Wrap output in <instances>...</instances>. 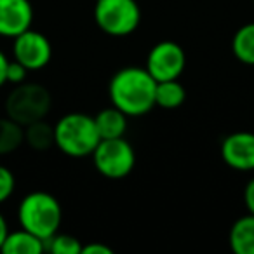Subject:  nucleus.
<instances>
[{"instance_id": "obj_10", "label": "nucleus", "mask_w": 254, "mask_h": 254, "mask_svg": "<svg viewBox=\"0 0 254 254\" xmlns=\"http://www.w3.org/2000/svg\"><path fill=\"white\" fill-rule=\"evenodd\" d=\"M225 164L237 171H254V132L239 131L228 134L221 143Z\"/></svg>"}, {"instance_id": "obj_23", "label": "nucleus", "mask_w": 254, "mask_h": 254, "mask_svg": "<svg viewBox=\"0 0 254 254\" xmlns=\"http://www.w3.org/2000/svg\"><path fill=\"white\" fill-rule=\"evenodd\" d=\"M7 66H9L7 56L0 51V87L4 84H7Z\"/></svg>"}, {"instance_id": "obj_25", "label": "nucleus", "mask_w": 254, "mask_h": 254, "mask_svg": "<svg viewBox=\"0 0 254 254\" xmlns=\"http://www.w3.org/2000/svg\"><path fill=\"white\" fill-rule=\"evenodd\" d=\"M253 2H254V0H253Z\"/></svg>"}, {"instance_id": "obj_21", "label": "nucleus", "mask_w": 254, "mask_h": 254, "mask_svg": "<svg viewBox=\"0 0 254 254\" xmlns=\"http://www.w3.org/2000/svg\"><path fill=\"white\" fill-rule=\"evenodd\" d=\"M82 254H113V249L105 244L99 242H91L82 246Z\"/></svg>"}, {"instance_id": "obj_9", "label": "nucleus", "mask_w": 254, "mask_h": 254, "mask_svg": "<svg viewBox=\"0 0 254 254\" xmlns=\"http://www.w3.org/2000/svg\"><path fill=\"white\" fill-rule=\"evenodd\" d=\"M33 7L30 0H0V37L16 39L32 28Z\"/></svg>"}, {"instance_id": "obj_17", "label": "nucleus", "mask_w": 254, "mask_h": 254, "mask_svg": "<svg viewBox=\"0 0 254 254\" xmlns=\"http://www.w3.org/2000/svg\"><path fill=\"white\" fill-rule=\"evenodd\" d=\"M25 143L33 150H49L54 145V126L46 120H37L25 126Z\"/></svg>"}, {"instance_id": "obj_12", "label": "nucleus", "mask_w": 254, "mask_h": 254, "mask_svg": "<svg viewBox=\"0 0 254 254\" xmlns=\"http://www.w3.org/2000/svg\"><path fill=\"white\" fill-rule=\"evenodd\" d=\"M46 251L42 239L33 235L32 232L21 228L18 232H9L5 242L2 244L0 253L4 254H40Z\"/></svg>"}, {"instance_id": "obj_8", "label": "nucleus", "mask_w": 254, "mask_h": 254, "mask_svg": "<svg viewBox=\"0 0 254 254\" xmlns=\"http://www.w3.org/2000/svg\"><path fill=\"white\" fill-rule=\"evenodd\" d=\"M12 53H14V60H18L32 71L40 70L49 63L53 58V47L44 33L30 28L14 39Z\"/></svg>"}, {"instance_id": "obj_6", "label": "nucleus", "mask_w": 254, "mask_h": 254, "mask_svg": "<svg viewBox=\"0 0 254 254\" xmlns=\"http://www.w3.org/2000/svg\"><path fill=\"white\" fill-rule=\"evenodd\" d=\"M94 167L108 180H122L134 169L136 153L126 138L101 139L91 153Z\"/></svg>"}, {"instance_id": "obj_24", "label": "nucleus", "mask_w": 254, "mask_h": 254, "mask_svg": "<svg viewBox=\"0 0 254 254\" xmlns=\"http://www.w3.org/2000/svg\"><path fill=\"white\" fill-rule=\"evenodd\" d=\"M9 233V228H7V221H5L4 214L0 212V249H2V244L5 242V237Z\"/></svg>"}, {"instance_id": "obj_18", "label": "nucleus", "mask_w": 254, "mask_h": 254, "mask_svg": "<svg viewBox=\"0 0 254 254\" xmlns=\"http://www.w3.org/2000/svg\"><path fill=\"white\" fill-rule=\"evenodd\" d=\"M46 251L53 254H82V244L77 237L58 232L46 240Z\"/></svg>"}, {"instance_id": "obj_2", "label": "nucleus", "mask_w": 254, "mask_h": 254, "mask_svg": "<svg viewBox=\"0 0 254 254\" xmlns=\"http://www.w3.org/2000/svg\"><path fill=\"white\" fill-rule=\"evenodd\" d=\"M18 219L21 228L32 232L46 244L47 239L60 232L63 211L54 195L47 191H32L19 202Z\"/></svg>"}, {"instance_id": "obj_19", "label": "nucleus", "mask_w": 254, "mask_h": 254, "mask_svg": "<svg viewBox=\"0 0 254 254\" xmlns=\"http://www.w3.org/2000/svg\"><path fill=\"white\" fill-rule=\"evenodd\" d=\"M16 187L14 174L11 169H7L5 166H0V204H4L9 197L12 195Z\"/></svg>"}, {"instance_id": "obj_20", "label": "nucleus", "mask_w": 254, "mask_h": 254, "mask_svg": "<svg viewBox=\"0 0 254 254\" xmlns=\"http://www.w3.org/2000/svg\"><path fill=\"white\" fill-rule=\"evenodd\" d=\"M28 68L25 66V64H21L18 60L14 61H9V66H7V82H11V84H21V82H25L26 78V73H28Z\"/></svg>"}, {"instance_id": "obj_7", "label": "nucleus", "mask_w": 254, "mask_h": 254, "mask_svg": "<svg viewBox=\"0 0 254 254\" xmlns=\"http://www.w3.org/2000/svg\"><path fill=\"white\" fill-rule=\"evenodd\" d=\"M187 66V54L180 44L164 40L152 47L146 58V70L157 82L176 80Z\"/></svg>"}, {"instance_id": "obj_22", "label": "nucleus", "mask_w": 254, "mask_h": 254, "mask_svg": "<svg viewBox=\"0 0 254 254\" xmlns=\"http://www.w3.org/2000/svg\"><path fill=\"white\" fill-rule=\"evenodd\" d=\"M244 202H246V207L251 214H254V178L246 185V190H244Z\"/></svg>"}, {"instance_id": "obj_5", "label": "nucleus", "mask_w": 254, "mask_h": 254, "mask_svg": "<svg viewBox=\"0 0 254 254\" xmlns=\"http://www.w3.org/2000/svg\"><path fill=\"white\" fill-rule=\"evenodd\" d=\"M94 21L110 37H127L138 30L141 9L136 0H98Z\"/></svg>"}, {"instance_id": "obj_16", "label": "nucleus", "mask_w": 254, "mask_h": 254, "mask_svg": "<svg viewBox=\"0 0 254 254\" xmlns=\"http://www.w3.org/2000/svg\"><path fill=\"white\" fill-rule=\"evenodd\" d=\"M25 143V127L11 117L0 119V155H7Z\"/></svg>"}, {"instance_id": "obj_15", "label": "nucleus", "mask_w": 254, "mask_h": 254, "mask_svg": "<svg viewBox=\"0 0 254 254\" xmlns=\"http://www.w3.org/2000/svg\"><path fill=\"white\" fill-rule=\"evenodd\" d=\"M187 99V91L183 85L176 80L157 82L155 87V105L166 110H174L181 106Z\"/></svg>"}, {"instance_id": "obj_11", "label": "nucleus", "mask_w": 254, "mask_h": 254, "mask_svg": "<svg viewBox=\"0 0 254 254\" xmlns=\"http://www.w3.org/2000/svg\"><path fill=\"white\" fill-rule=\"evenodd\" d=\"M94 122L101 139L124 138L127 131V115L113 105L110 108H103L94 117Z\"/></svg>"}, {"instance_id": "obj_13", "label": "nucleus", "mask_w": 254, "mask_h": 254, "mask_svg": "<svg viewBox=\"0 0 254 254\" xmlns=\"http://www.w3.org/2000/svg\"><path fill=\"white\" fill-rule=\"evenodd\" d=\"M230 247L235 254H254V214L249 212L232 225Z\"/></svg>"}, {"instance_id": "obj_3", "label": "nucleus", "mask_w": 254, "mask_h": 254, "mask_svg": "<svg viewBox=\"0 0 254 254\" xmlns=\"http://www.w3.org/2000/svg\"><path fill=\"white\" fill-rule=\"evenodd\" d=\"M101 136L96 127L94 117L85 113H68L63 115L54 126V145L68 157L91 155Z\"/></svg>"}, {"instance_id": "obj_1", "label": "nucleus", "mask_w": 254, "mask_h": 254, "mask_svg": "<svg viewBox=\"0 0 254 254\" xmlns=\"http://www.w3.org/2000/svg\"><path fill=\"white\" fill-rule=\"evenodd\" d=\"M157 80L146 68L127 66L119 70L110 80L112 105L127 117H141L155 106Z\"/></svg>"}, {"instance_id": "obj_4", "label": "nucleus", "mask_w": 254, "mask_h": 254, "mask_svg": "<svg viewBox=\"0 0 254 254\" xmlns=\"http://www.w3.org/2000/svg\"><path fill=\"white\" fill-rule=\"evenodd\" d=\"M51 110V94L44 85L21 82L11 91L5 101V113L23 127L42 120Z\"/></svg>"}, {"instance_id": "obj_14", "label": "nucleus", "mask_w": 254, "mask_h": 254, "mask_svg": "<svg viewBox=\"0 0 254 254\" xmlns=\"http://www.w3.org/2000/svg\"><path fill=\"white\" fill-rule=\"evenodd\" d=\"M233 56L244 64L254 66V23L240 26L232 39Z\"/></svg>"}]
</instances>
